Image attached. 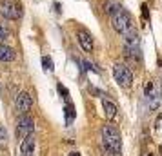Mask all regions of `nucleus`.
<instances>
[{"label":"nucleus","mask_w":162,"mask_h":156,"mask_svg":"<svg viewBox=\"0 0 162 156\" xmlns=\"http://www.w3.org/2000/svg\"><path fill=\"white\" fill-rule=\"evenodd\" d=\"M100 138H102V145L107 151V156H120L122 151V138L120 132L115 125H104L100 131Z\"/></svg>","instance_id":"f257e3e1"},{"label":"nucleus","mask_w":162,"mask_h":156,"mask_svg":"<svg viewBox=\"0 0 162 156\" xmlns=\"http://www.w3.org/2000/svg\"><path fill=\"white\" fill-rule=\"evenodd\" d=\"M109 15H111V24H113V29L117 31V33H120L122 36H127V35L135 33V29H133V22H131V16H129V13L126 11L122 6H117Z\"/></svg>","instance_id":"f03ea898"},{"label":"nucleus","mask_w":162,"mask_h":156,"mask_svg":"<svg viewBox=\"0 0 162 156\" xmlns=\"http://www.w3.org/2000/svg\"><path fill=\"white\" fill-rule=\"evenodd\" d=\"M113 78H115V82L120 87H131V84H133V75H131V71H129V67L127 66H124V64H120V62H117V64L113 66Z\"/></svg>","instance_id":"7ed1b4c3"},{"label":"nucleus","mask_w":162,"mask_h":156,"mask_svg":"<svg viewBox=\"0 0 162 156\" xmlns=\"http://www.w3.org/2000/svg\"><path fill=\"white\" fill-rule=\"evenodd\" d=\"M0 15L7 20H18L22 16V7L17 0H0Z\"/></svg>","instance_id":"20e7f679"},{"label":"nucleus","mask_w":162,"mask_h":156,"mask_svg":"<svg viewBox=\"0 0 162 156\" xmlns=\"http://www.w3.org/2000/svg\"><path fill=\"white\" fill-rule=\"evenodd\" d=\"M33 131H35L33 118H29L27 114H22V116L18 118V122H17V136L26 138V136H29V134H33Z\"/></svg>","instance_id":"39448f33"},{"label":"nucleus","mask_w":162,"mask_h":156,"mask_svg":"<svg viewBox=\"0 0 162 156\" xmlns=\"http://www.w3.org/2000/svg\"><path fill=\"white\" fill-rule=\"evenodd\" d=\"M15 107L20 114H27L33 107V98H31L27 93H18L15 96Z\"/></svg>","instance_id":"423d86ee"},{"label":"nucleus","mask_w":162,"mask_h":156,"mask_svg":"<svg viewBox=\"0 0 162 156\" xmlns=\"http://www.w3.org/2000/svg\"><path fill=\"white\" fill-rule=\"evenodd\" d=\"M146 96H148V105H149V109L155 111V109L160 107V102H162L160 93L155 91V87H153L151 82H148V84H146Z\"/></svg>","instance_id":"0eeeda50"},{"label":"nucleus","mask_w":162,"mask_h":156,"mask_svg":"<svg viewBox=\"0 0 162 156\" xmlns=\"http://www.w3.org/2000/svg\"><path fill=\"white\" fill-rule=\"evenodd\" d=\"M35 136L29 134V136L22 138V143H20V156H35Z\"/></svg>","instance_id":"6e6552de"},{"label":"nucleus","mask_w":162,"mask_h":156,"mask_svg":"<svg viewBox=\"0 0 162 156\" xmlns=\"http://www.w3.org/2000/svg\"><path fill=\"white\" fill-rule=\"evenodd\" d=\"M77 38H78L80 47L86 51V53L93 51V36H91L86 29H78V31H77Z\"/></svg>","instance_id":"1a4fd4ad"},{"label":"nucleus","mask_w":162,"mask_h":156,"mask_svg":"<svg viewBox=\"0 0 162 156\" xmlns=\"http://www.w3.org/2000/svg\"><path fill=\"white\" fill-rule=\"evenodd\" d=\"M102 109H104V114H106V116L107 118H109V120H115L117 118V105H115V103L113 102H109V100H102Z\"/></svg>","instance_id":"9d476101"},{"label":"nucleus","mask_w":162,"mask_h":156,"mask_svg":"<svg viewBox=\"0 0 162 156\" xmlns=\"http://www.w3.org/2000/svg\"><path fill=\"white\" fill-rule=\"evenodd\" d=\"M15 51L6 46V44H0V62H13L15 60Z\"/></svg>","instance_id":"9b49d317"},{"label":"nucleus","mask_w":162,"mask_h":156,"mask_svg":"<svg viewBox=\"0 0 162 156\" xmlns=\"http://www.w3.org/2000/svg\"><path fill=\"white\" fill-rule=\"evenodd\" d=\"M64 113H66V122H68V125L73 122V118H75V107H73V103L71 102H68L66 103V107H64Z\"/></svg>","instance_id":"f8f14e48"},{"label":"nucleus","mask_w":162,"mask_h":156,"mask_svg":"<svg viewBox=\"0 0 162 156\" xmlns=\"http://www.w3.org/2000/svg\"><path fill=\"white\" fill-rule=\"evenodd\" d=\"M42 67H44V71H48V73H51L53 69V60L49 58V56H42Z\"/></svg>","instance_id":"ddd939ff"},{"label":"nucleus","mask_w":162,"mask_h":156,"mask_svg":"<svg viewBox=\"0 0 162 156\" xmlns=\"http://www.w3.org/2000/svg\"><path fill=\"white\" fill-rule=\"evenodd\" d=\"M9 38H11V33H9L4 26H0V44H4L6 40H9Z\"/></svg>","instance_id":"4468645a"},{"label":"nucleus","mask_w":162,"mask_h":156,"mask_svg":"<svg viewBox=\"0 0 162 156\" xmlns=\"http://www.w3.org/2000/svg\"><path fill=\"white\" fill-rule=\"evenodd\" d=\"M57 87H58V93H60V95H62V98L66 100V103H68V102H71V98H69V93H68V89L64 87L62 84H58Z\"/></svg>","instance_id":"2eb2a0df"},{"label":"nucleus","mask_w":162,"mask_h":156,"mask_svg":"<svg viewBox=\"0 0 162 156\" xmlns=\"http://www.w3.org/2000/svg\"><path fill=\"white\" fill-rule=\"evenodd\" d=\"M6 143H7V132L2 125H0V147H6Z\"/></svg>","instance_id":"dca6fc26"},{"label":"nucleus","mask_w":162,"mask_h":156,"mask_svg":"<svg viewBox=\"0 0 162 156\" xmlns=\"http://www.w3.org/2000/svg\"><path fill=\"white\" fill-rule=\"evenodd\" d=\"M140 9H142V18H144V20H149V11H148V6H146V4H142V7H140Z\"/></svg>","instance_id":"f3484780"}]
</instances>
